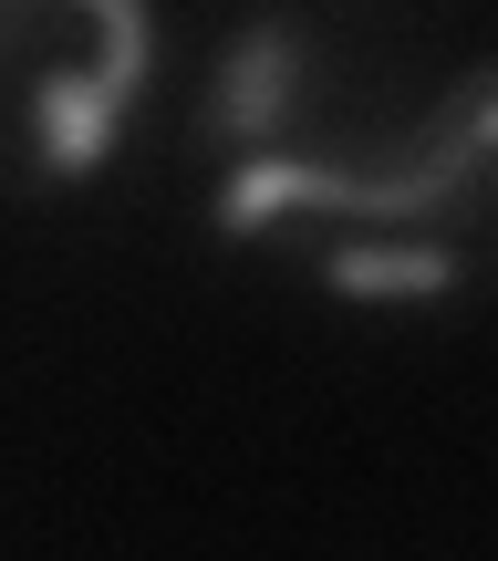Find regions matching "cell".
<instances>
[{"instance_id":"6da1fadb","label":"cell","mask_w":498,"mask_h":561,"mask_svg":"<svg viewBox=\"0 0 498 561\" xmlns=\"http://www.w3.org/2000/svg\"><path fill=\"white\" fill-rule=\"evenodd\" d=\"M488 167H498V83H478V115H458L447 136H426L405 167H384V178H343V167H291V157H259L240 178L219 187V229L229 240H250V229H270L280 208H322V219H374V229H405L416 240V219H467V208L488 198Z\"/></svg>"},{"instance_id":"5b68a950","label":"cell","mask_w":498,"mask_h":561,"mask_svg":"<svg viewBox=\"0 0 498 561\" xmlns=\"http://www.w3.org/2000/svg\"><path fill=\"white\" fill-rule=\"evenodd\" d=\"M0 21H21V0H0Z\"/></svg>"},{"instance_id":"7a4b0ae2","label":"cell","mask_w":498,"mask_h":561,"mask_svg":"<svg viewBox=\"0 0 498 561\" xmlns=\"http://www.w3.org/2000/svg\"><path fill=\"white\" fill-rule=\"evenodd\" d=\"M83 11L104 21V53H94V73H53V83H42V157H53L62 178L104 167V146H115V115H125V94L146 83V0H83Z\"/></svg>"},{"instance_id":"277c9868","label":"cell","mask_w":498,"mask_h":561,"mask_svg":"<svg viewBox=\"0 0 498 561\" xmlns=\"http://www.w3.org/2000/svg\"><path fill=\"white\" fill-rule=\"evenodd\" d=\"M280 104H291V32H280V21H259V32H250V53L229 62L219 136H259V125H280Z\"/></svg>"},{"instance_id":"3957f363","label":"cell","mask_w":498,"mask_h":561,"mask_svg":"<svg viewBox=\"0 0 498 561\" xmlns=\"http://www.w3.org/2000/svg\"><path fill=\"white\" fill-rule=\"evenodd\" d=\"M322 280H333V291H354V301H437V291H458V250L447 240H343L333 261H322Z\"/></svg>"}]
</instances>
